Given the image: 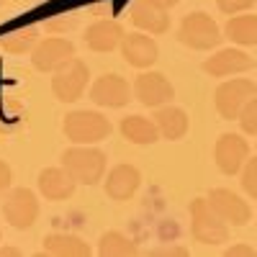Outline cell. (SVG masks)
<instances>
[{
	"label": "cell",
	"mask_w": 257,
	"mask_h": 257,
	"mask_svg": "<svg viewBox=\"0 0 257 257\" xmlns=\"http://www.w3.org/2000/svg\"><path fill=\"white\" fill-rule=\"evenodd\" d=\"M62 167H67L77 183L95 185L105 173V155L90 144H77L62 155Z\"/></svg>",
	"instance_id": "obj_1"
},
{
	"label": "cell",
	"mask_w": 257,
	"mask_h": 257,
	"mask_svg": "<svg viewBox=\"0 0 257 257\" xmlns=\"http://www.w3.org/2000/svg\"><path fill=\"white\" fill-rule=\"evenodd\" d=\"M190 231L201 244H221L229 239V224L208 206L206 198L190 201Z\"/></svg>",
	"instance_id": "obj_2"
},
{
	"label": "cell",
	"mask_w": 257,
	"mask_h": 257,
	"mask_svg": "<svg viewBox=\"0 0 257 257\" xmlns=\"http://www.w3.org/2000/svg\"><path fill=\"white\" fill-rule=\"evenodd\" d=\"M62 128L75 144H95L111 134V121L98 111H72L64 116Z\"/></svg>",
	"instance_id": "obj_3"
},
{
	"label": "cell",
	"mask_w": 257,
	"mask_h": 257,
	"mask_svg": "<svg viewBox=\"0 0 257 257\" xmlns=\"http://www.w3.org/2000/svg\"><path fill=\"white\" fill-rule=\"evenodd\" d=\"M178 39L180 44L196 49V52H206V49H213L221 44V31L216 26V21L206 13H188L180 24V31H178Z\"/></svg>",
	"instance_id": "obj_4"
},
{
	"label": "cell",
	"mask_w": 257,
	"mask_h": 257,
	"mask_svg": "<svg viewBox=\"0 0 257 257\" xmlns=\"http://www.w3.org/2000/svg\"><path fill=\"white\" fill-rule=\"evenodd\" d=\"M88 64L82 59H70L64 67H59L52 77V93L59 103H75L88 85Z\"/></svg>",
	"instance_id": "obj_5"
},
{
	"label": "cell",
	"mask_w": 257,
	"mask_h": 257,
	"mask_svg": "<svg viewBox=\"0 0 257 257\" xmlns=\"http://www.w3.org/2000/svg\"><path fill=\"white\" fill-rule=\"evenodd\" d=\"M257 95V85L247 77H237V80H226L216 88V111L221 118L231 121L239 118L242 108L247 105V100Z\"/></svg>",
	"instance_id": "obj_6"
},
{
	"label": "cell",
	"mask_w": 257,
	"mask_h": 257,
	"mask_svg": "<svg viewBox=\"0 0 257 257\" xmlns=\"http://www.w3.org/2000/svg\"><path fill=\"white\" fill-rule=\"evenodd\" d=\"M70 59H75V44L70 39H62V36L41 39L31 49V64L39 72H57Z\"/></svg>",
	"instance_id": "obj_7"
},
{
	"label": "cell",
	"mask_w": 257,
	"mask_h": 257,
	"mask_svg": "<svg viewBox=\"0 0 257 257\" xmlns=\"http://www.w3.org/2000/svg\"><path fill=\"white\" fill-rule=\"evenodd\" d=\"M3 216L13 229H29L34 226L36 216H39V201H36V193L29 188H13L6 203H3Z\"/></svg>",
	"instance_id": "obj_8"
},
{
	"label": "cell",
	"mask_w": 257,
	"mask_h": 257,
	"mask_svg": "<svg viewBox=\"0 0 257 257\" xmlns=\"http://www.w3.org/2000/svg\"><path fill=\"white\" fill-rule=\"evenodd\" d=\"M208 206L219 213V219H224L226 224L231 226H244L249 219H252V208L249 203L237 196L234 190H226V188H213L208 193Z\"/></svg>",
	"instance_id": "obj_9"
},
{
	"label": "cell",
	"mask_w": 257,
	"mask_h": 257,
	"mask_svg": "<svg viewBox=\"0 0 257 257\" xmlns=\"http://www.w3.org/2000/svg\"><path fill=\"white\" fill-rule=\"evenodd\" d=\"M134 95L139 98L142 105H149V108H160V105L170 103L175 98V88L170 85V80L162 72H142L134 82Z\"/></svg>",
	"instance_id": "obj_10"
},
{
	"label": "cell",
	"mask_w": 257,
	"mask_h": 257,
	"mask_svg": "<svg viewBox=\"0 0 257 257\" xmlns=\"http://www.w3.org/2000/svg\"><path fill=\"white\" fill-rule=\"evenodd\" d=\"M213 155H216V165L224 175H237L249 157V144L239 134H221Z\"/></svg>",
	"instance_id": "obj_11"
},
{
	"label": "cell",
	"mask_w": 257,
	"mask_h": 257,
	"mask_svg": "<svg viewBox=\"0 0 257 257\" xmlns=\"http://www.w3.org/2000/svg\"><path fill=\"white\" fill-rule=\"evenodd\" d=\"M121 57L137 70H147L160 59V47L152 36L144 34H123L121 39Z\"/></svg>",
	"instance_id": "obj_12"
},
{
	"label": "cell",
	"mask_w": 257,
	"mask_h": 257,
	"mask_svg": "<svg viewBox=\"0 0 257 257\" xmlns=\"http://www.w3.org/2000/svg\"><path fill=\"white\" fill-rule=\"evenodd\" d=\"M90 100L105 108H121L132 100V88L121 75H103L93 82L90 88Z\"/></svg>",
	"instance_id": "obj_13"
},
{
	"label": "cell",
	"mask_w": 257,
	"mask_h": 257,
	"mask_svg": "<svg viewBox=\"0 0 257 257\" xmlns=\"http://www.w3.org/2000/svg\"><path fill=\"white\" fill-rule=\"evenodd\" d=\"M254 67V59L242 49H221L203 62V72L211 77H229L237 72H247Z\"/></svg>",
	"instance_id": "obj_14"
},
{
	"label": "cell",
	"mask_w": 257,
	"mask_h": 257,
	"mask_svg": "<svg viewBox=\"0 0 257 257\" xmlns=\"http://www.w3.org/2000/svg\"><path fill=\"white\" fill-rule=\"evenodd\" d=\"M77 180L67 167H47L39 173V190L47 201H67L75 193Z\"/></svg>",
	"instance_id": "obj_15"
},
{
	"label": "cell",
	"mask_w": 257,
	"mask_h": 257,
	"mask_svg": "<svg viewBox=\"0 0 257 257\" xmlns=\"http://www.w3.org/2000/svg\"><path fill=\"white\" fill-rule=\"evenodd\" d=\"M139 183L142 173L134 165H116L108 173V180H105V196L113 201H128L137 193Z\"/></svg>",
	"instance_id": "obj_16"
},
{
	"label": "cell",
	"mask_w": 257,
	"mask_h": 257,
	"mask_svg": "<svg viewBox=\"0 0 257 257\" xmlns=\"http://www.w3.org/2000/svg\"><path fill=\"white\" fill-rule=\"evenodd\" d=\"M121 39H123V29L116 21H95L85 31V44L93 52H113L116 47H121Z\"/></svg>",
	"instance_id": "obj_17"
},
{
	"label": "cell",
	"mask_w": 257,
	"mask_h": 257,
	"mask_svg": "<svg viewBox=\"0 0 257 257\" xmlns=\"http://www.w3.org/2000/svg\"><path fill=\"white\" fill-rule=\"evenodd\" d=\"M132 21H134L137 29L149 31V34H165L170 29L167 11L152 6L149 0H137V3L132 6Z\"/></svg>",
	"instance_id": "obj_18"
},
{
	"label": "cell",
	"mask_w": 257,
	"mask_h": 257,
	"mask_svg": "<svg viewBox=\"0 0 257 257\" xmlns=\"http://www.w3.org/2000/svg\"><path fill=\"white\" fill-rule=\"evenodd\" d=\"M155 123H157L160 137H165L170 142L183 139L188 132V116L183 108H175V105H160L155 113Z\"/></svg>",
	"instance_id": "obj_19"
},
{
	"label": "cell",
	"mask_w": 257,
	"mask_h": 257,
	"mask_svg": "<svg viewBox=\"0 0 257 257\" xmlns=\"http://www.w3.org/2000/svg\"><path fill=\"white\" fill-rule=\"evenodd\" d=\"M44 252L54 257H88L90 244L75 234H49L44 239Z\"/></svg>",
	"instance_id": "obj_20"
},
{
	"label": "cell",
	"mask_w": 257,
	"mask_h": 257,
	"mask_svg": "<svg viewBox=\"0 0 257 257\" xmlns=\"http://www.w3.org/2000/svg\"><path fill=\"white\" fill-rule=\"evenodd\" d=\"M121 134L132 144H155L160 139L157 123L144 118V116H126L121 121Z\"/></svg>",
	"instance_id": "obj_21"
},
{
	"label": "cell",
	"mask_w": 257,
	"mask_h": 257,
	"mask_svg": "<svg viewBox=\"0 0 257 257\" xmlns=\"http://www.w3.org/2000/svg\"><path fill=\"white\" fill-rule=\"evenodd\" d=\"M226 39L239 47H257V16H231L226 21Z\"/></svg>",
	"instance_id": "obj_22"
},
{
	"label": "cell",
	"mask_w": 257,
	"mask_h": 257,
	"mask_svg": "<svg viewBox=\"0 0 257 257\" xmlns=\"http://www.w3.org/2000/svg\"><path fill=\"white\" fill-rule=\"evenodd\" d=\"M98 252L103 257H126L137 252V244L121 231H105L98 242Z\"/></svg>",
	"instance_id": "obj_23"
},
{
	"label": "cell",
	"mask_w": 257,
	"mask_h": 257,
	"mask_svg": "<svg viewBox=\"0 0 257 257\" xmlns=\"http://www.w3.org/2000/svg\"><path fill=\"white\" fill-rule=\"evenodd\" d=\"M36 29L34 26H24V29H16L11 34H6L3 39H0V44H3L6 52L11 54H26L29 49L36 47Z\"/></svg>",
	"instance_id": "obj_24"
},
{
	"label": "cell",
	"mask_w": 257,
	"mask_h": 257,
	"mask_svg": "<svg viewBox=\"0 0 257 257\" xmlns=\"http://www.w3.org/2000/svg\"><path fill=\"white\" fill-rule=\"evenodd\" d=\"M242 188L247 196H252L257 201V157H247L244 167H242Z\"/></svg>",
	"instance_id": "obj_25"
},
{
	"label": "cell",
	"mask_w": 257,
	"mask_h": 257,
	"mask_svg": "<svg viewBox=\"0 0 257 257\" xmlns=\"http://www.w3.org/2000/svg\"><path fill=\"white\" fill-rule=\"evenodd\" d=\"M239 123L244 134H257V95H252L247 100V105L239 113Z\"/></svg>",
	"instance_id": "obj_26"
},
{
	"label": "cell",
	"mask_w": 257,
	"mask_h": 257,
	"mask_svg": "<svg viewBox=\"0 0 257 257\" xmlns=\"http://www.w3.org/2000/svg\"><path fill=\"white\" fill-rule=\"evenodd\" d=\"M254 3H257V0H216L219 11H224V13H229V16L244 13V11H249Z\"/></svg>",
	"instance_id": "obj_27"
},
{
	"label": "cell",
	"mask_w": 257,
	"mask_h": 257,
	"mask_svg": "<svg viewBox=\"0 0 257 257\" xmlns=\"http://www.w3.org/2000/svg\"><path fill=\"white\" fill-rule=\"evenodd\" d=\"M11 180H13V173H11V167H8V162H3L0 160V196L11 188Z\"/></svg>",
	"instance_id": "obj_28"
},
{
	"label": "cell",
	"mask_w": 257,
	"mask_h": 257,
	"mask_svg": "<svg viewBox=\"0 0 257 257\" xmlns=\"http://www.w3.org/2000/svg\"><path fill=\"white\" fill-rule=\"evenodd\" d=\"M226 254H229V257H231V254H234V257H237V254H247V257H252V254H254V249H252V247H247V244H237V247H229V249H226Z\"/></svg>",
	"instance_id": "obj_29"
},
{
	"label": "cell",
	"mask_w": 257,
	"mask_h": 257,
	"mask_svg": "<svg viewBox=\"0 0 257 257\" xmlns=\"http://www.w3.org/2000/svg\"><path fill=\"white\" fill-rule=\"evenodd\" d=\"M152 6H157V8H162V11H170L173 6H178V0H149Z\"/></svg>",
	"instance_id": "obj_30"
},
{
	"label": "cell",
	"mask_w": 257,
	"mask_h": 257,
	"mask_svg": "<svg viewBox=\"0 0 257 257\" xmlns=\"http://www.w3.org/2000/svg\"><path fill=\"white\" fill-rule=\"evenodd\" d=\"M3 3H6V0H0V6H3Z\"/></svg>",
	"instance_id": "obj_31"
}]
</instances>
